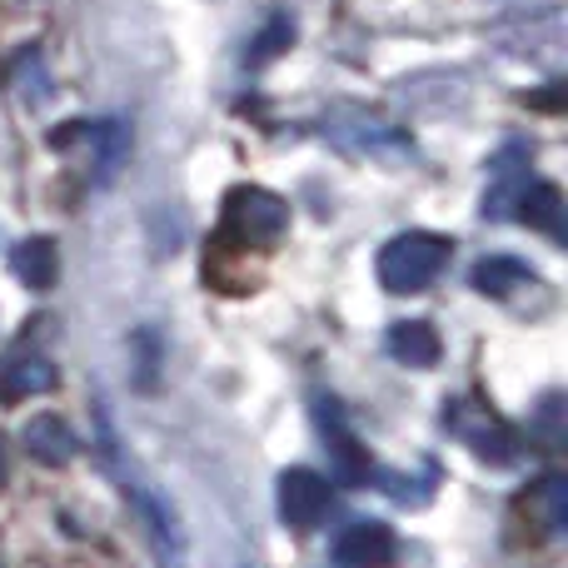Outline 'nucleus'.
Returning a JSON list of instances; mask_svg holds the SVG:
<instances>
[{
	"instance_id": "obj_4",
	"label": "nucleus",
	"mask_w": 568,
	"mask_h": 568,
	"mask_svg": "<svg viewBox=\"0 0 568 568\" xmlns=\"http://www.w3.org/2000/svg\"><path fill=\"white\" fill-rule=\"evenodd\" d=\"M329 135L339 140L344 150H354V155H374V160H404V155H414V145H409V135H404V130L384 125V120L364 115V110H349V105H339L329 115Z\"/></svg>"
},
{
	"instance_id": "obj_9",
	"label": "nucleus",
	"mask_w": 568,
	"mask_h": 568,
	"mask_svg": "<svg viewBox=\"0 0 568 568\" xmlns=\"http://www.w3.org/2000/svg\"><path fill=\"white\" fill-rule=\"evenodd\" d=\"M529 185V150L524 145H504L499 160H494V180L489 195H484V220H509L519 190Z\"/></svg>"
},
{
	"instance_id": "obj_11",
	"label": "nucleus",
	"mask_w": 568,
	"mask_h": 568,
	"mask_svg": "<svg viewBox=\"0 0 568 568\" xmlns=\"http://www.w3.org/2000/svg\"><path fill=\"white\" fill-rule=\"evenodd\" d=\"M514 215L529 230H544L549 240H564V190L554 180H529L514 200Z\"/></svg>"
},
{
	"instance_id": "obj_20",
	"label": "nucleus",
	"mask_w": 568,
	"mask_h": 568,
	"mask_svg": "<svg viewBox=\"0 0 568 568\" xmlns=\"http://www.w3.org/2000/svg\"><path fill=\"white\" fill-rule=\"evenodd\" d=\"M130 349H135V359H140V369H135L140 394H155V384H160V334L135 329L130 334Z\"/></svg>"
},
{
	"instance_id": "obj_22",
	"label": "nucleus",
	"mask_w": 568,
	"mask_h": 568,
	"mask_svg": "<svg viewBox=\"0 0 568 568\" xmlns=\"http://www.w3.org/2000/svg\"><path fill=\"white\" fill-rule=\"evenodd\" d=\"M10 479V454H6V444H0V484Z\"/></svg>"
},
{
	"instance_id": "obj_21",
	"label": "nucleus",
	"mask_w": 568,
	"mask_h": 568,
	"mask_svg": "<svg viewBox=\"0 0 568 568\" xmlns=\"http://www.w3.org/2000/svg\"><path fill=\"white\" fill-rule=\"evenodd\" d=\"M529 105L539 110H564V85H549V90H534V95H524Z\"/></svg>"
},
{
	"instance_id": "obj_15",
	"label": "nucleus",
	"mask_w": 568,
	"mask_h": 568,
	"mask_svg": "<svg viewBox=\"0 0 568 568\" xmlns=\"http://www.w3.org/2000/svg\"><path fill=\"white\" fill-rule=\"evenodd\" d=\"M384 344H389V354L399 364H409V369H434V364H439V354H444L434 324H424V320H399Z\"/></svg>"
},
{
	"instance_id": "obj_3",
	"label": "nucleus",
	"mask_w": 568,
	"mask_h": 568,
	"mask_svg": "<svg viewBox=\"0 0 568 568\" xmlns=\"http://www.w3.org/2000/svg\"><path fill=\"white\" fill-rule=\"evenodd\" d=\"M225 230L245 245H275V240L290 230V205L275 195V190L260 185H235L225 195Z\"/></svg>"
},
{
	"instance_id": "obj_1",
	"label": "nucleus",
	"mask_w": 568,
	"mask_h": 568,
	"mask_svg": "<svg viewBox=\"0 0 568 568\" xmlns=\"http://www.w3.org/2000/svg\"><path fill=\"white\" fill-rule=\"evenodd\" d=\"M454 255V240L449 235H434V230H409V235H394L389 245L379 250L374 260V275L389 294H419L429 290L434 280L444 275Z\"/></svg>"
},
{
	"instance_id": "obj_8",
	"label": "nucleus",
	"mask_w": 568,
	"mask_h": 568,
	"mask_svg": "<svg viewBox=\"0 0 568 568\" xmlns=\"http://www.w3.org/2000/svg\"><path fill=\"white\" fill-rule=\"evenodd\" d=\"M6 90L20 100L26 110H45L50 100H55V75H50L45 55H40V45H26L10 55L6 65Z\"/></svg>"
},
{
	"instance_id": "obj_12",
	"label": "nucleus",
	"mask_w": 568,
	"mask_h": 568,
	"mask_svg": "<svg viewBox=\"0 0 568 568\" xmlns=\"http://www.w3.org/2000/svg\"><path fill=\"white\" fill-rule=\"evenodd\" d=\"M10 275H16L26 290H50L60 275V250H55V240L50 235H30V240H20L16 250H10Z\"/></svg>"
},
{
	"instance_id": "obj_5",
	"label": "nucleus",
	"mask_w": 568,
	"mask_h": 568,
	"mask_svg": "<svg viewBox=\"0 0 568 568\" xmlns=\"http://www.w3.org/2000/svg\"><path fill=\"white\" fill-rule=\"evenodd\" d=\"M275 494H280V519L290 524V529H314V524L329 519V509H334L329 479L314 474V469H304V464H294V469L280 474Z\"/></svg>"
},
{
	"instance_id": "obj_7",
	"label": "nucleus",
	"mask_w": 568,
	"mask_h": 568,
	"mask_svg": "<svg viewBox=\"0 0 568 568\" xmlns=\"http://www.w3.org/2000/svg\"><path fill=\"white\" fill-rule=\"evenodd\" d=\"M399 559V539H394L384 524H349L334 544V564L339 568H394Z\"/></svg>"
},
{
	"instance_id": "obj_13",
	"label": "nucleus",
	"mask_w": 568,
	"mask_h": 568,
	"mask_svg": "<svg viewBox=\"0 0 568 568\" xmlns=\"http://www.w3.org/2000/svg\"><path fill=\"white\" fill-rule=\"evenodd\" d=\"M519 509L529 514L534 524H539L544 534H564L568 529V479L559 469L544 474L539 484H534L529 494H519Z\"/></svg>"
},
{
	"instance_id": "obj_14",
	"label": "nucleus",
	"mask_w": 568,
	"mask_h": 568,
	"mask_svg": "<svg viewBox=\"0 0 568 568\" xmlns=\"http://www.w3.org/2000/svg\"><path fill=\"white\" fill-rule=\"evenodd\" d=\"M55 364L40 359V354H16V359L0 369V404H16V399H30V394H45L55 389Z\"/></svg>"
},
{
	"instance_id": "obj_18",
	"label": "nucleus",
	"mask_w": 568,
	"mask_h": 568,
	"mask_svg": "<svg viewBox=\"0 0 568 568\" xmlns=\"http://www.w3.org/2000/svg\"><path fill=\"white\" fill-rule=\"evenodd\" d=\"M290 45H294V20L284 16V10H275V16L265 20V30H260L255 40H250V50H245V60L250 65H270V60H280V55H290Z\"/></svg>"
},
{
	"instance_id": "obj_6",
	"label": "nucleus",
	"mask_w": 568,
	"mask_h": 568,
	"mask_svg": "<svg viewBox=\"0 0 568 568\" xmlns=\"http://www.w3.org/2000/svg\"><path fill=\"white\" fill-rule=\"evenodd\" d=\"M314 419H320V439L329 444V454H334V464H339V479H344V484H369V479H379V464H374L369 454L354 444V434L344 429L339 404H334V399H314Z\"/></svg>"
},
{
	"instance_id": "obj_10",
	"label": "nucleus",
	"mask_w": 568,
	"mask_h": 568,
	"mask_svg": "<svg viewBox=\"0 0 568 568\" xmlns=\"http://www.w3.org/2000/svg\"><path fill=\"white\" fill-rule=\"evenodd\" d=\"M26 454L36 464L60 469V464H70L80 454V439H75V429H70L60 414H36V419L26 424Z\"/></svg>"
},
{
	"instance_id": "obj_2",
	"label": "nucleus",
	"mask_w": 568,
	"mask_h": 568,
	"mask_svg": "<svg viewBox=\"0 0 568 568\" xmlns=\"http://www.w3.org/2000/svg\"><path fill=\"white\" fill-rule=\"evenodd\" d=\"M444 424H449L454 439H459L464 449H469L474 459H484V464H514V459H519V449H524L519 434H514L484 399L444 404Z\"/></svg>"
},
{
	"instance_id": "obj_16",
	"label": "nucleus",
	"mask_w": 568,
	"mask_h": 568,
	"mask_svg": "<svg viewBox=\"0 0 568 568\" xmlns=\"http://www.w3.org/2000/svg\"><path fill=\"white\" fill-rule=\"evenodd\" d=\"M469 280H474V290L489 294V300H514L524 284H534V270L524 265V260H514V255H489V260L474 265Z\"/></svg>"
},
{
	"instance_id": "obj_19",
	"label": "nucleus",
	"mask_w": 568,
	"mask_h": 568,
	"mask_svg": "<svg viewBox=\"0 0 568 568\" xmlns=\"http://www.w3.org/2000/svg\"><path fill=\"white\" fill-rule=\"evenodd\" d=\"M564 394H549V399L539 404V414H534V424H529V439L539 444V449H549V454H559L564 449Z\"/></svg>"
},
{
	"instance_id": "obj_17",
	"label": "nucleus",
	"mask_w": 568,
	"mask_h": 568,
	"mask_svg": "<svg viewBox=\"0 0 568 568\" xmlns=\"http://www.w3.org/2000/svg\"><path fill=\"white\" fill-rule=\"evenodd\" d=\"M85 145L95 150V180L100 185H110L115 170L125 165V155H130V130L120 125V120H105V125H90Z\"/></svg>"
}]
</instances>
